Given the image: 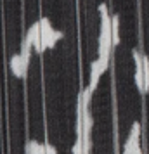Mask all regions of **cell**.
<instances>
[{"label": "cell", "instance_id": "obj_9", "mask_svg": "<svg viewBox=\"0 0 149 154\" xmlns=\"http://www.w3.org/2000/svg\"><path fill=\"white\" fill-rule=\"evenodd\" d=\"M73 154H83V137L82 135H76V140H75V146H73Z\"/></svg>", "mask_w": 149, "mask_h": 154}, {"label": "cell", "instance_id": "obj_3", "mask_svg": "<svg viewBox=\"0 0 149 154\" xmlns=\"http://www.w3.org/2000/svg\"><path fill=\"white\" fill-rule=\"evenodd\" d=\"M132 57L135 61V85L141 94H146L144 88V59H142V52L139 50H132Z\"/></svg>", "mask_w": 149, "mask_h": 154}, {"label": "cell", "instance_id": "obj_8", "mask_svg": "<svg viewBox=\"0 0 149 154\" xmlns=\"http://www.w3.org/2000/svg\"><path fill=\"white\" fill-rule=\"evenodd\" d=\"M142 59H144V88L146 94L149 92V57L142 52Z\"/></svg>", "mask_w": 149, "mask_h": 154}, {"label": "cell", "instance_id": "obj_4", "mask_svg": "<svg viewBox=\"0 0 149 154\" xmlns=\"http://www.w3.org/2000/svg\"><path fill=\"white\" fill-rule=\"evenodd\" d=\"M11 71H12V75L17 76V78H26L28 66L24 64L21 54H14V56L11 57Z\"/></svg>", "mask_w": 149, "mask_h": 154}, {"label": "cell", "instance_id": "obj_7", "mask_svg": "<svg viewBox=\"0 0 149 154\" xmlns=\"http://www.w3.org/2000/svg\"><path fill=\"white\" fill-rule=\"evenodd\" d=\"M111 29H113V45H118L120 43V17L118 14L111 16Z\"/></svg>", "mask_w": 149, "mask_h": 154}, {"label": "cell", "instance_id": "obj_2", "mask_svg": "<svg viewBox=\"0 0 149 154\" xmlns=\"http://www.w3.org/2000/svg\"><path fill=\"white\" fill-rule=\"evenodd\" d=\"M139 137H141V123L135 121L134 125H132V130H130V133H128L127 140H125L123 154H142Z\"/></svg>", "mask_w": 149, "mask_h": 154}, {"label": "cell", "instance_id": "obj_5", "mask_svg": "<svg viewBox=\"0 0 149 154\" xmlns=\"http://www.w3.org/2000/svg\"><path fill=\"white\" fill-rule=\"evenodd\" d=\"M104 73V68H102V64H101L99 59H95L92 64H90V82H88V87L95 90L97 88V85H99V78L101 75Z\"/></svg>", "mask_w": 149, "mask_h": 154}, {"label": "cell", "instance_id": "obj_6", "mask_svg": "<svg viewBox=\"0 0 149 154\" xmlns=\"http://www.w3.org/2000/svg\"><path fill=\"white\" fill-rule=\"evenodd\" d=\"M26 154H47L45 144H40L38 140H29L26 144Z\"/></svg>", "mask_w": 149, "mask_h": 154}, {"label": "cell", "instance_id": "obj_10", "mask_svg": "<svg viewBox=\"0 0 149 154\" xmlns=\"http://www.w3.org/2000/svg\"><path fill=\"white\" fill-rule=\"evenodd\" d=\"M45 152L47 154H57V151H56V147L52 146L50 142H45Z\"/></svg>", "mask_w": 149, "mask_h": 154}, {"label": "cell", "instance_id": "obj_1", "mask_svg": "<svg viewBox=\"0 0 149 154\" xmlns=\"http://www.w3.org/2000/svg\"><path fill=\"white\" fill-rule=\"evenodd\" d=\"M99 12H101V33H99V59L104 71L109 66L111 61V49H113V29H111V16L107 11L106 4H101L99 5Z\"/></svg>", "mask_w": 149, "mask_h": 154}]
</instances>
